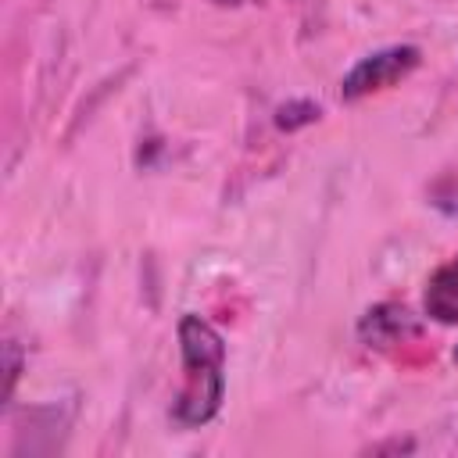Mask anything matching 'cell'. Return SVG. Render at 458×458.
I'll return each mask as SVG.
<instances>
[{
    "instance_id": "obj_1",
    "label": "cell",
    "mask_w": 458,
    "mask_h": 458,
    "mask_svg": "<svg viewBox=\"0 0 458 458\" xmlns=\"http://www.w3.org/2000/svg\"><path fill=\"white\" fill-rule=\"evenodd\" d=\"M179 351H182V386L172 404L179 426H204L218 415L225 397V344L211 322L200 315L179 318Z\"/></svg>"
},
{
    "instance_id": "obj_2",
    "label": "cell",
    "mask_w": 458,
    "mask_h": 458,
    "mask_svg": "<svg viewBox=\"0 0 458 458\" xmlns=\"http://www.w3.org/2000/svg\"><path fill=\"white\" fill-rule=\"evenodd\" d=\"M422 61V50L419 47H408V43H397V47H386V50H376L369 57H361L340 82V97L344 100H361L369 93H379V89H390L394 82L408 79Z\"/></svg>"
},
{
    "instance_id": "obj_3",
    "label": "cell",
    "mask_w": 458,
    "mask_h": 458,
    "mask_svg": "<svg viewBox=\"0 0 458 458\" xmlns=\"http://www.w3.org/2000/svg\"><path fill=\"white\" fill-rule=\"evenodd\" d=\"M358 333H361V340L369 347L372 344L376 347H386V344H397L404 333H415V322H411L408 308H401V304H376V308L365 311Z\"/></svg>"
},
{
    "instance_id": "obj_4",
    "label": "cell",
    "mask_w": 458,
    "mask_h": 458,
    "mask_svg": "<svg viewBox=\"0 0 458 458\" xmlns=\"http://www.w3.org/2000/svg\"><path fill=\"white\" fill-rule=\"evenodd\" d=\"M426 315L440 326H458V258L440 265L426 283Z\"/></svg>"
},
{
    "instance_id": "obj_5",
    "label": "cell",
    "mask_w": 458,
    "mask_h": 458,
    "mask_svg": "<svg viewBox=\"0 0 458 458\" xmlns=\"http://www.w3.org/2000/svg\"><path fill=\"white\" fill-rule=\"evenodd\" d=\"M318 114H322V111H318V104H311V100H286V104L276 107V125L286 129V132H293V129H301V125H311Z\"/></svg>"
},
{
    "instance_id": "obj_6",
    "label": "cell",
    "mask_w": 458,
    "mask_h": 458,
    "mask_svg": "<svg viewBox=\"0 0 458 458\" xmlns=\"http://www.w3.org/2000/svg\"><path fill=\"white\" fill-rule=\"evenodd\" d=\"M18 369H21V358H18V351H14V344H7V383H4V401L11 397V390H14V379H18Z\"/></svg>"
},
{
    "instance_id": "obj_7",
    "label": "cell",
    "mask_w": 458,
    "mask_h": 458,
    "mask_svg": "<svg viewBox=\"0 0 458 458\" xmlns=\"http://www.w3.org/2000/svg\"><path fill=\"white\" fill-rule=\"evenodd\" d=\"M454 361H458V347H454Z\"/></svg>"
}]
</instances>
